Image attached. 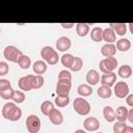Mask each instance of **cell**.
Masks as SVG:
<instances>
[{
  "instance_id": "cell-13",
  "label": "cell",
  "mask_w": 133,
  "mask_h": 133,
  "mask_svg": "<svg viewBox=\"0 0 133 133\" xmlns=\"http://www.w3.org/2000/svg\"><path fill=\"white\" fill-rule=\"evenodd\" d=\"M100 81H101L102 85L111 87L116 81V74L113 73V72L112 73H108V74H103L101 76V78H100Z\"/></svg>"
},
{
  "instance_id": "cell-20",
  "label": "cell",
  "mask_w": 133,
  "mask_h": 133,
  "mask_svg": "<svg viewBox=\"0 0 133 133\" xmlns=\"http://www.w3.org/2000/svg\"><path fill=\"white\" fill-rule=\"evenodd\" d=\"M117 75L123 78V79H128L131 77L132 75V68L131 65L129 64H123L122 66L118 68V71H117Z\"/></svg>"
},
{
  "instance_id": "cell-4",
  "label": "cell",
  "mask_w": 133,
  "mask_h": 133,
  "mask_svg": "<svg viewBox=\"0 0 133 133\" xmlns=\"http://www.w3.org/2000/svg\"><path fill=\"white\" fill-rule=\"evenodd\" d=\"M117 64L118 62L115 57H106L100 60L99 68L103 74H108V73H112L117 68Z\"/></svg>"
},
{
  "instance_id": "cell-3",
  "label": "cell",
  "mask_w": 133,
  "mask_h": 133,
  "mask_svg": "<svg viewBox=\"0 0 133 133\" xmlns=\"http://www.w3.org/2000/svg\"><path fill=\"white\" fill-rule=\"evenodd\" d=\"M73 107H74V110L76 111V113H78L79 115H82V116L87 115L90 112V108H91L90 104L85 99H83L81 97L76 98L74 100Z\"/></svg>"
},
{
  "instance_id": "cell-36",
  "label": "cell",
  "mask_w": 133,
  "mask_h": 133,
  "mask_svg": "<svg viewBox=\"0 0 133 133\" xmlns=\"http://www.w3.org/2000/svg\"><path fill=\"white\" fill-rule=\"evenodd\" d=\"M9 72V66L5 61H0V76H5Z\"/></svg>"
},
{
  "instance_id": "cell-21",
  "label": "cell",
  "mask_w": 133,
  "mask_h": 133,
  "mask_svg": "<svg viewBox=\"0 0 133 133\" xmlns=\"http://www.w3.org/2000/svg\"><path fill=\"white\" fill-rule=\"evenodd\" d=\"M115 48L118 50V51H122V52H127L128 50H130L131 48V42L130 39L128 38H121L116 42V46Z\"/></svg>"
},
{
  "instance_id": "cell-31",
  "label": "cell",
  "mask_w": 133,
  "mask_h": 133,
  "mask_svg": "<svg viewBox=\"0 0 133 133\" xmlns=\"http://www.w3.org/2000/svg\"><path fill=\"white\" fill-rule=\"evenodd\" d=\"M11 100L14 101L15 104H21L25 101V94L22 90H15Z\"/></svg>"
},
{
  "instance_id": "cell-25",
  "label": "cell",
  "mask_w": 133,
  "mask_h": 133,
  "mask_svg": "<svg viewBox=\"0 0 133 133\" xmlns=\"http://www.w3.org/2000/svg\"><path fill=\"white\" fill-rule=\"evenodd\" d=\"M102 34H103V29L101 27H94L90 31V38L94 41V42H102L103 41V37H102Z\"/></svg>"
},
{
  "instance_id": "cell-18",
  "label": "cell",
  "mask_w": 133,
  "mask_h": 133,
  "mask_svg": "<svg viewBox=\"0 0 133 133\" xmlns=\"http://www.w3.org/2000/svg\"><path fill=\"white\" fill-rule=\"evenodd\" d=\"M103 41L107 42V44H113L116 39V35L114 33V31L109 27L103 30V34H102Z\"/></svg>"
},
{
  "instance_id": "cell-28",
  "label": "cell",
  "mask_w": 133,
  "mask_h": 133,
  "mask_svg": "<svg viewBox=\"0 0 133 133\" xmlns=\"http://www.w3.org/2000/svg\"><path fill=\"white\" fill-rule=\"evenodd\" d=\"M54 103L58 107H65L66 105L70 104V98L69 96H64V95H57L54 100Z\"/></svg>"
},
{
  "instance_id": "cell-40",
  "label": "cell",
  "mask_w": 133,
  "mask_h": 133,
  "mask_svg": "<svg viewBox=\"0 0 133 133\" xmlns=\"http://www.w3.org/2000/svg\"><path fill=\"white\" fill-rule=\"evenodd\" d=\"M127 119H128L130 123H133V108H130V109L128 110Z\"/></svg>"
},
{
  "instance_id": "cell-22",
  "label": "cell",
  "mask_w": 133,
  "mask_h": 133,
  "mask_svg": "<svg viewBox=\"0 0 133 133\" xmlns=\"http://www.w3.org/2000/svg\"><path fill=\"white\" fill-rule=\"evenodd\" d=\"M97 95L101 98V99H109L112 95V90L110 87L105 86V85H101L100 87H98L97 89Z\"/></svg>"
},
{
  "instance_id": "cell-7",
  "label": "cell",
  "mask_w": 133,
  "mask_h": 133,
  "mask_svg": "<svg viewBox=\"0 0 133 133\" xmlns=\"http://www.w3.org/2000/svg\"><path fill=\"white\" fill-rule=\"evenodd\" d=\"M41 121L38 118V116L34 115V114H30L27 116L26 118V129L29 133H38V131L41 130Z\"/></svg>"
},
{
  "instance_id": "cell-12",
  "label": "cell",
  "mask_w": 133,
  "mask_h": 133,
  "mask_svg": "<svg viewBox=\"0 0 133 133\" xmlns=\"http://www.w3.org/2000/svg\"><path fill=\"white\" fill-rule=\"evenodd\" d=\"M71 39L68 36H60L56 41V49L60 52H65L71 48Z\"/></svg>"
},
{
  "instance_id": "cell-1",
  "label": "cell",
  "mask_w": 133,
  "mask_h": 133,
  "mask_svg": "<svg viewBox=\"0 0 133 133\" xmlns=\"http://www.w3.org/2000/svg\"><path fill=\"white\" fill-rule=\"evenodd\" d=\"M1 114L5 119H8L10 122H17L22 116V110L14 102H7L3 105Z\"/></svg>"
},
{
  "instance_id": "cell-10",
  "label": "cell",
  "mask_w": 133,
  "mask_h": 133,
  "mask_svg": "<svg viewBox=\"0 0 133 133\" xmlns=\"http://www.w3.org/2000/svg\"><path fill=\"white\" fill-rule=\"evenodd\" d=\"M83 127L85 129V131H89V132H96L98 131V129L100 128V122L97 117L95 116H88L84 119L83 122Z\"/></svg>"
},
{
  "instance_id": "cell-2",
  "label": "cell",
  "mask_w": 133,
  "mask_h": 133,
  "mask_svg": "<svg viewBox=\"0 0 133 133\" xmlns=\"http://www.w3.org/2000/svg\"><path fill=\"white\" fill-rule=\"evenodd\" d=\"M41 56L45 60V62L49 63L50 65H54L58 62L59 56L56 50H54L50 46H45L41 50Z\"/></svg>"
},
{
  "instance_id": "cell-11",
  "label": "cell",
  "mask_w": 133,
  "mask_h": 133,
  "mask_svg": "<svg viewBox=\"0 0 133 133\" xmlns=\"http://www.w3.org/2000/svg\"><path fill=\"white\" fill-rule=\"evenodd\" d=\"M48 117H49V121H50L53 125L59 126V125H61V124L63 123L62 113H61L58 109H56V108H54V109H52V110L50 111V113L48 114Z\"/></svg>"
},
{
  "instance_id": "cell-8",
  "label": "cell",
  "mask_w": 133,
  "mask_h": 133,
  "mask_svg": "<svg viewBox=\"0 0 133 133\" xmlns=\"http://www.w3.org/2000/svg\"><path fill=\"white\" fill-rule=\"evenodd\" d=\"M113 92H114L115 97H117L119 99H124L130 92L129 85L124 81H118V82H116V84H114Z\"/></svg>"
},
{
  "instance_id": "cell-19",
  "label": "cell",
  "mask_w": 133,
  "mask_h": 133,
  "mask_svg": "<svg viewBox=\"0 0 133 133\" xmlns=\"http://www.w3.org/2000/svg\"><path fill=\"white\" fill-rule=\"evenodd\" d=\"M127 114H128V108L125 106H119L116 111L114 112V116L116 122H125L127 121Z\"/></svg>"
},
{
  "instance_id": "cell-33",
  "label": "cell",
  "mask_w": 133,
  "mask_h": 133,
  "mask_svg": "<svg viewBox=\"0 0 133 133\" xmlns=\"http://www.w3.org/2000/svg\"><path fill=\"white\" fill-rule=\"evenodd\" d=\"M14 92H15V89L12 87H9L8 89H5L3 91H0V97L4 100H11L12 99V96H14Z\"/></svg>"
},
{
  "instance_id": "cell-26",
  "label": "cell",
  "mask_w": 133,
  "mask_h": 133,
  "mask_svg": "<svg viewBox=\"0 0 133 133\" xmlns=\"http://www.w3.org/2000/svg\"><path fill=\"white\" fill-rule=\"evenodd\" d=\"M18 64L22 70H28L31 66V59L29 56L22 54V56L18 60Z\"/></svg>"
},
{
  "instance_id": "cell-45",
  "label": "cell",
  "mask_w": 133,
  "mask_h": 133,
  "mask_svg": "<svg viewBox=\"0 0 133 133\" xmlns=\"http://www.w3.org/2000/svg\"><path fill=\"white\" fill-rule=\"evenodd\" d=\"M95 133H103V132H95Z\"/></svg>"
},
{
  "instance_id": "cell-27",
  "label": "cell",
  "mask_w": 133,
  "mask_h": 133,
  "mask_svg": "<svg viewBox=\"0 0 133 133\" xmlns=\"http://www.w3.org/2000/svg\"><path fill=\"white\" fill-rule=\"evenodd\" d=\"M77 92L83 98V97H88L92 94V88L88 84H80L77 88Z\"/></svg>"
},
{
  "instance_id": "cell-35",
  "label": "cell",
  "mask_w": 133,
  "mask_h": 133,
  "mask_svg": "<svg viewBox=\"0 0 133 133\" xmlns=\"http://www.w3.org/2000/svg\"><path fill=\"white\" fill-rule=\"evenodd\" d=\"M126 126L127 125L125 122H116L113 125V132L114 133H122Z\"/></svg>"
},
{
  "instance_id": "cell-34",
  "label": "cell",
  "mask_w": 133,
  "mask_h": 133,
  "mask_svg": "<svg viewBox=\"0 0 133 133\" xmlns=\"http://www.w3.org/2000/svg\"><path fill=\"white\" fill-rule=\"evenodd\" d=\"M58 80H70L72 81V74L68 70H62L58 74Z\"/></svg>"
},
{
  "instance_id": "cell-42",
  "label": "cell",
  "mask_w": 133,
  "mask_h": 133,
  "mask_svg": "<svg viewBox=\"0 0 133 133\" xmlns=\"http://www.w3.org/2000/svg\"><path fill=\"white\" fill-rule=\"evenodd\" d=\"M122 133H133V127H131V126H126L125 127V129L123 130V132Z\"/></svg>"
},
{
  "instance_id": "cell-5",
  "label": "cell",
  "mask_w": 133,
  "mask_h": 133,
  "mask_svg": "<svg viewBox=\"0 0 133 133\" xmlns=\"http://www.w3.org/2000/svg\"><path fill=\"white\" fill-rule=\"evenodd\" d=\"M22 54H23L22 51L19 48L12 46V45L6 46L4 48V50H3V56H4V58L6 60L10 61V62H17L18 63V60L22 56Z\"/></svg>"
},
{
  "instance_id": "cell-24",
  "label": "cell",
  "mask_w": 133,
  "mask_h": 133,
  "mask_svg": "<svg viewBox=\"0 0 133 133\" xmlns=\"http://www.w3.org/2000/svg\"><path fill=\"white\" fill-rule=\"evenodd\" d=\"M89 24L87 23H77L76 24V32L79 36L84 37L89 32Z\"/></svg>"
},
{
  "instance_id": "cell-37",
  "label": "cell",
  "mask_w": 133,
  "mask_h": 133,
  "mask_svg": "<svg viewBox=\"0 0 133 133\" xmlns=\"http://www.w3.org/2000/svg\"><path fill=\"white\" fill-rule=\"evenodd\" d=\"M11 87V83L7 79H0V91H3L5 89H8Z\"/></svg>"
},
{
  "instance_id": "cell-17",
  "label": "cell",
  "mask_w": 133,
  "mask_h": 133,
  "mask_svg": "<svg viewBox=\"0 0 133 133\" xmlns=\"http://www.w3.org/2000/svg\"><path fill=\"white\" fill-rule=\"evenodd\" d=\"M110 28L114 31L115 35L117 34L119 36H123L127 32V24H125V23H111Z\"/></svg>"
},
{
  "instance_id": "cell-23",
  "label": "cell",
  "mask_w": 133,
  "mask_h": 133,
  "mask_svg": "<svg viewBox=\"0 0 133 133\" xmlns=\"http://www.w3.org/2000/svg\"><path fill=\"white\" fill-rule=\"evenodd\" d=\"M103 116H104L105 121L108 122V123H113L115 121L114 110L112 109L111 106H105L103 108Z\"/></svg>"
},
{
  "instance_id": "cell-32",
  "label": "cell",
  "mask_w": 133,
  "mask_h": 133,
  "mask_svg": "<svg viewBox=\"0 0 133 133\" xmlns=\"http://www.w3.org/2000/svg\"><path fill=\"white\" fill-rule=\"evenodd\" d=\"M82 66H83L82 59L80 57H74V61H73L71 68H70V70L73 71V72H79L82 69Z\"/></svg>"
},
{
  "instance_id": "cell-29",
  "label": "cell",
  "mask_w": 133,
  "mask_h": 133,
  "mask_svg": "<svg viewBox=\"0 0 133 133\" xmlns=\"http://www.w3.org/2000/svg\"><path fill=\"white\" fill-rule=\"evenodd\" d=\"M74 57H75V56H73L72 54L65 53V54H63V55L60 57V61H61V63H62L63 66L70 69L71 65H72V63H73V61H74Z\"/></svg>"
},
{
  "instance_id": "cell-9",
  "label": "cell",
  "mask_w": 133,
  "mask_h": 133,
  "mask_svg": "<svg viewBox=\"0 0 133 133\" xmlns=\"http://www.w3.org/2000/svg\"><path fill=\"white\" fill-rule=\"evenodd\" d=\"M72 87V81L70 80H58L56 84V94L57 95H64L69 96L70 90Z\"/></svg>"
},
{
  "instance_id": "cell-39",
  "label": "cell",
  "mask_w": 133,
  "mask_h": 133,
  "mask_svg": "<svg viewBox=\"0 0 133 133\" xmlns=\"http://www.w3.org/2000/svg\"><path fill=\"white\" fill-rule=\"evenodd\" d=\"M126 103L129 107H133V95L132 94H129L126 97Z\"/></svg>"
},
{
  "instance_id": "cell-16",
  "label": "cell",
  "mask_w": 133,
  "mask_h": 133,
  "mask_svg": "<svg viewBox=\"0 0 133 133\" xmlns=\"http://www.w3.org/2000/svg\"><path fill=\"white\" fill-rule=\"evenodd\" d=\"M47 63L44 61V60H36L33 65H32V69H33V72L36 74V75H39V76H43L46 72H47Z\"/></svg>"
},
{
  "instance_id": "cell-38",
  "label": "cell",
  "mask_w": 133,
  "mask_h": 133,
  "mask_svg": "<svg viewBox=\"0 0 133 133\" xmlns=\"http://www.w3.org/2000/svg\"><path fill=\"white\" fill-rule=\"evenodd\" d=\"M45 83V79L43 76H39V75H35V89H38L41 88Z\"/></svg>"
},
{
  "instance_id": "cell-41",
  "label": "cell",
  "mask_w": 133,
  "mask_h": 133,
  "mask_svg": "<svg viewBox=\"0 0 133 133\" xmlns=\"http://www.w3.org/2000/svg\"><path fill=\"white\" fill-rule=\"evenodd\" d=\"M60 25H61V27L62 28H64V29H71V28H73L74 27V23H60Z\"/></svg>"
},
{
  "instance_id": "cell-44",
  "label": "cell",
  "mask_w": 133,
  "mask_h": 133,
  "mask_svg": "<svg viewBox=\"0 0 133 133\" xmlns=\"http://www.w3.org/2000/svg\"><path fill=\"white\" fill-rule=\"evenodd\" d=\"M128 25H129V28H130V32L133 34V24L130 23V24H128Z\"/></svg>"
},
{
  "instance_id": "cell-6",
  "label": "cell",
  "mask_w": 133,
  "mask_h": 133,
  "mask_svg": "<svg viewBox=\"0 0 133 133\" xmlns=\"http://www.w3.org/2000/svg\"><path fill=\"white\" fill-rule=\"evenodd\" d=\"M18 85L22 91L35 89V75H26L19 79Z\"/></svg>"
},
{
  "instance_id": "cell-14",
  "label": "cell",
  "mask_w": 133,
  "mask_h": 133,
  "mask_svg": "<svg viewBox=\"0 0 133 133\" xmlns=\"http://www.w3.org/2000/svg\"><path fill=\"white\" fill-rule=\"evenodd\" d=\"M86 82L89 86L96 85L100 82V74L97 70H89L86 74Z\"/></svg>"
},
{
  "instance_id": "cell-30",
  "label": "cell",
  "mask_w": 133,
  "mask_h": 133,
  "mask_svg": "<svg viewBox=\"0 0 133 133\" xmlns=\"http://www.w3.org/2000/svg\"><path fill=\"white\" fill-rule=\"evenodd\" d=\"M52 109H54V104L51 101H48L47 100V101H44L41 104V111H42V113L44 115H47L48 116V114L50 113V111Z\"/></svg>"
},
{
  "instance_id": "cell-43",
  "label": "cell",
  "mask_w": 133,
  "mask_h": 133,
  "mask_svg": "<svg viewBox=\"0 0 133 133\" xmlns=\"http://www.w3.org/2000/svg\"><path fill=\"white\" fill-rule=\"evenodd\" d=\"M74 133H86V131L83 130V129H78V130H76Z\"/></svg>"
},
{
  "instance_id": "cell-15",
  "label": "cell",
  "mask_w": 133,
  "mask_h": 133,
  "mask_svg": "<svg viewBox=\"0 0 133 133\" xmlns=\"http://www.w3.org/2000/svg\"><path fill=\"white\" fill-rule=\"evenodd\" d=\"M116 53V48L114 44H105L101 48V54L104 57H114Z\"/></svg>"
}]
</instances>
